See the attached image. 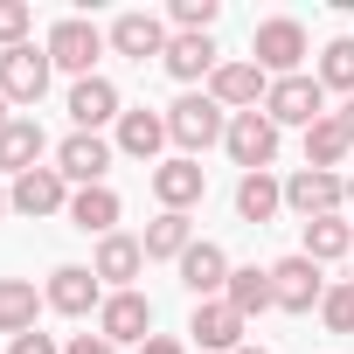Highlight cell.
Segmentation results:
<instances>
[{"label":"cell","instance_id":"obj_1","mask_svg":"<svg viewBox=\"0 0 354 354\" xmlns=\"http://www.w3.org/2000/svg\"><path fill=\"white\" fill-rule=\"evenodd\" d=\"M223 132H230V111H223L209 91H188V97H174V104H167V139L181 146L188 160H195V153H209Z\"/></svg>","mask_w":354,"mask_h":354},{"label":"cell","instance_id":"obj_2","mask_svg":"<svg viewBox=\"0 0 354 354\" xmlns=\"http://www.w3.org/2000/svg\"><path fill=\"white\" fill-rule=\"evenodd\" d=\"M104 42H111V35H104L97 21L70 15V21H56V28H49V42H42V49H49V63H56V70H70V77L84 84V77H97V56H104Z\"/></svg>","mask_w":354,"mask_h":354},{"label":"cell","instance_id":"obj_3","mask_svg":"<svg viewBox=\"0 0 354 354\" xmlns=\"http://www.w3.org/2000/svg\"><path fill=\"white\" fill-rule=\"evenodd\" d=\"M250 63L278 84V77H299V63H306V28L292 21V15H271V21H257V35H250Z\"/></svg>","mask_w":354,"mask_h":354},{"label":"cell","instance_id":"obj_4","mask_svg":"<svg viewBox=\"0 0 354 354\" xmlns=\"http://www.w3.org/2000/svg\"><path fill=\"white\" fill-rule=\"evenodd\" d=\"M264 118L271 125H299V132H313L319 118H326V91H319V77H278L271 84V97H264Z\"/></svg>","mask_w":354,"mask_h":354},{"label":"cell","instance_id":"obj_5","mask_svg":"<svg viewBox=\"0 0 354 354\" xmlns=\"http://www.w3.org/2000/svg\"><path fill=\"white\" fill-rule=\"evenodd\" d=\"M223 146H230V160H236L243 174H271V160H278V125H271L264 111H236L230 132H223Z\"/></svg>","mask_w":354,"mask_h":354},{"label":"cell","instance_id":"obj_6","mask_svg":"<svg viewBox=\"0 0 354 354\" xmlns=\"http://www.w3.org/2000/svg\"><path fill=\"white\" fill-rule=\"evenodd\" d=\"M42 299H49L63 319H91V313L104 306V278H97L91 264H56L49 285H42Z\"/></svg>","mask_w":354,"mask_h":354},{"label":"cell","instance_id":"obj_7","mask_svg":"<svg viewBox=\"0 0 354 354\" xmlns=\"http://www.w3.org/2000/svg\"><path fill=\"white\" fill-rule=\"evenodd\" d=\"M97 333H104L111 347H139V340H153V299H146V292H104V306H97Z\"/></svg>","mask_w":354,"mask_h":354},{"label":"cell","instance_id":"obj_8","mask_svg":"<svg viewBox=\"0 0 354 354\" xmlns=\"http://www.w3.org/2000/svg\"><path fill=\"white\" fill-rule=\"evenodd\" d=\"M340 202H347V174L299 167L292 181H285V209H292V216H306V223H319V216H340Z\"/></svg>","mask_w":354,"mask_h":354},{"label":"cell","instance_id":"obj_9","mask_svg":"<svg viewBox=\"0 0 354 354\" xmlns=\"http://www.w3.org/2000/svg\"><path fill=\"white\" fill-rule=\"evenodd\" d=\"M49 49H35V42H21V49H0V91H8V104H42V91H49Z\"/></svg>","mask_w":354,"mask_h":354},{"label":"cell","instance_id":"obj_10","mask_svg":"<svg viewBox=\"0 0 354 354\" xmlns=\"http://www.w3.org/2000/svg\"><path fill=\"white\" fill-rule=\"evenodd\" d=\"M153 195H160V209L188 216V209H195V202L209 195V167H202V160H188V153L160 160V167H153Z\"/></svg>","mask_w":354,"mask_h":354},{"label":"cell","instance_id":"obj_11","mask_svg":"<svg viewBox=\"0 0 354 354\" xmlns=\"http://www.w3.org/2000/svg\"><path fill=\"white\" fill-rule=\"evenodd\" d=\"M104 167H111V139L104 132H70L56 146V174L70 188H104Z\"/></svg>","mask_w":354,"mask_h":354},{"label":"cell","instance_id":"obj_12","mask_svg":"<svg viewBox=\"0 0 354 354\" xmlns=\"http://www.w3.org/2000/svg\"><path fill=\"white\" fill-rule=\"evenodd\" d=\"M209 97H216L230 118H236V111H264V97H271V77H264V70L243 56V63H223V70L209 77Z\"/></svg>","mask_w":354,"mask_h":354},{"label":"cell","instance_id":"obj_13","mask_svg":"<svg viewBox=\"0 0 354 354\" xmlns=\"http://www.w3.org/2000/svg\"><path fill=\"white\" fill-rule=\"evenodd\" d=\"M271 292H278V313H313V306L326 299V278H319V264L299 250V257H278V264H271Z\"/></svg>","mask_w":354,"mask_h":354},{"label":"cell","instance_id":"obj_14","mask_svg":"<svg viewBox=\"0 0 354 354\" xmlns=\"http://www.w3.org/2000/svg\"><path fill=\"white\" fill-rule=\"evenodd\" d=\"M70 195H77V188L63 181L56 167H35V174H21V181L8 188L15 216H35V223H42V216H63V209H70Z\"/></svg>","mask_w":354,"mask_h":354},{"label":"cell","instance_id":"obj_15","mask_svg":"<svg viewBox=\"0 0 354 354\" xmlns=\"http://www.w3.org/2000/svg\"><path fill=\"white\" fill-rule=\"evenodd\" d=\"M91 271H97L111 292H132V278L146 271V243H139V236H125V230H111V236H97V257H91Z\"/></svg>","mask_w":354,"mask_h":354},{"label":"cell","instance_id":"obj_16","mask_svg":"<svg viewBox=\"0 0 354 354\" xmlns=\"http://www.w3.org/2000/svg\"><path fill=\"white\" fill-rule=\"evenodd\" d=\"M230 271H236V264H230L223 243H188V257H181V285L195 292V306H202V299H223V292H230Z\"/></svg>","mask_w":354,"mask_h":354},{"label":"cell","instance_id":"obj_17","mask_svg":"<svg viewBox=\"0 0 354 354\" xmlns=\"http://www.w3.org/2000/svg\"><path fill=\"white\" fill-rule=\"evenodd\" d=\"M70 118H77V132L118 125V118H125V104H118V84H111V77H84V84H70Z\"/></svg>","mask_w":354,"mask_h":354},{"label":"cell","instance_id":"obj_18","mask_svg":"<svg viewBox=\"0 0 354 354\" xmlns=\"http://www.w3.org/2000/svg\"><path fill=\"white\" fill-rule=\"evenodd\" d=\"M42 153H49V132H42V118H15V125H0V174H35L42 167Z\"/></svg>","mask_w":354,"mask_h":354},{"label":"cell","instance_id":"obj_19","mask_svg":"<svg viewBox=\"0 0 354 354\" xmlns=\"http://www.w3.org/2000/svg\"><path fill=\"white\" fill-rule=\"evenodd\" d=\"M243 326H250V319H243L230 299H202V306H195V319H188V333H195L202 347H223V354H236V347H243Z\"/></svg>","mask_w":354,"mask_h":354},{"label":"cell","instance_id":"obj_20","mask_svg":"<svg viewBox=\"0 0 354 354\" xmlns=\"http://www.w3.org/2000/svg\"><path fill=\"white\" fill-rule=\"evenodd\" d=\"M167 42H174V35H167V21H160V15H118V21H111V49H118V56H132V63L167 56Z\"/></svg>","mask_w":354,"mask_h":354},{"label":"cell","instance_id":"obj_21","mask_svg":"<svg viewBox=\"0 0 354 354\" xmlns=\"http://www.w3.org/2000/svg\"><path fill=\"white\" fill-rule=\"evenodd\" d=\"M160 70H167V77H181V84H202V77H216V70H223V56H216V42H209V35H174V42H167V56H160Z\"/></svg>","mask_w":354,"mask_h":354},{"label":"cell","instance_id":"obj_22","mask_svg":"<svg viewBox=\"0 0 354 354\" xmlns=\"http://www.w3.org/2000/svg\"><path fill=\"white\" fill-rule=\"evenodd\" d=\"M49 299L28 285V278H0V333L8 340H21V333H35V313H42Z\"/></svg>","mask_w":354,"mask_h":354},{"label":"cell","instance_id":"obj_23","mask_svg":"<svg viewBox=\"0 0 354 354\" xmlns=\"http://www.w3.org/2000/svg\"><path fill=\"white\" fill-rule=\"evenodd\" d=\"M111 146H118V153H132V160H153V153L167 146V111H146V104H139V111H125Z\"/></svg>","mask_w":354,"mask_h":354},{"label":"cell","instance_id":"obj_24","mask_svg":"<svg viewBox=\"0 0 354 354\" xmlns=\"http://www.w3.org/2000/svg\"><path fill=\"white\" fill-rule=\"evenodd\" d=\"M118 216H125V202H118L111 188H77V195H70V223H77L84 236H111Z\"/></svg>","mask_w":354,"mask_h":354},{"label":"cell","instance_id":"obj_25","mask_svg":"<svg viewBox=\"0 0 354 354\" xmlns=\"http://www.w3.org/2000/svg\"><path fill=\"white\" fill-rule=\"evenodd\" d=\"M223 299H230V306H236L243 319L271 313V306H278V292H271V264H264V271H257V264H236V271H230V292H223Z\"/></svg>","mask_w":354,"mask_h":354},{"label":"cell","instance_id":"obj_26","mask_svg":"<svg viewBox=\"0 0 354 354\" xmlns=\"http://www.w3.org/2000/svg\"><path fill=\"white\" fill-rule=\"evenodd\" d=\"M285 209V181H271V174H243L236 181V216L243 223H271Z\"/></svg>","mask_w":354,"mask_h":354},{"label":"cell","instance_id":"obj_27","mask_svg":"<svg viewBox=\"0 0 354 354\" xmlns=\"http://www.w3.org/2000/svg\"><path fill=\"white\" fill-rule=\"evenodd\" d=\"M347 153H354V139H347V125H340V118L326 111V118H319V125L306 132V167H319V174H333V167H340Z\"/></svg>","mask_w":354,"mask_h":354},{"label":"cell","instance_id":"obj_28","mask_svg":"<svg viewBox=\"0 0 354 354\" xmlns=\"http://www.w3.org/2000/svg\"><path fill=\"white\" fill-rule=\"evenodd\" d=\"M146 257H174V264H181L188 257V243H195V230H188V216H174V209H160L153 223H146Z\"/></svg>","mask_w":354,"mask_h":354},{"label":"cell","instance_id":"obj_29","mask_svg":"<svg viewBox=\"0 0 354 354\" xmlns=\"http://www.w3.org/2000/svg\"><path fill=\"white\" fill-rule=\"evenodd\" d=\"M347 250H354V223H340V216L306 223V257H313V264H333V257H347Z\"/></svg>","mask_w":354,"mask_h":354},{"label":"cell","instance_id":"obj_30","mask_svg":"<svg viewBox=\"0 0 354 354\" xmlns=\"http://www.w3.org/2000/svg\"><path fill=\"white\" fill-rule=\"evenodd\" d=\"M319 91H347L354 97V35H333L326 49H319Z\"/></svg>","mask_w":354,"mask_h":354},{"label":"cell","instance_id":"obj_31","mask_svg":"<svg viewBox=\"0 0 354 354\" xmlns=\"http://www.w3.org/2000/svg\"><path fill=\"white\" fill-rule=\"evenodd\" d=\"M28 21H35L28 0H0V49H21L28 42Z\"/></svg>","mask_w":354,"mask_h":354},{"label":"cell","instance_id":"obj_32","mask_svg":"<svg viewBox=\"0 0 354 354\" xmlns=\"http://www.w3.org/2000/svg\"><path fill=\"white\" fill-rule=\"evenodd\" d=\"M319 319H326L333 333H354V285H326V299H319Z\"/></svg>","mask_w":354,"mask_h":354},{"label":"cell","instance_id":"obj_33","mask_svg":"<svg viewBox=\"0 0 354 354\" xmlns=\"http://www.w3.org/2000/svg\"><path fill=\"white\" fill-rule=\"evenodd\" d=\"M63 354H118V347H111L104 333H70V347H63Z\"/></svg>","mask_w":354,"mask_h":354},{"label":"cell","instance_id":"obj_34","mask_svg":"<svg viewBox=\"0 0 354 354\" xmlns=\"http://www.w3.org/2000/svg\"><path fill=\"white\" fill-rule=\"evenodd\" d=\"M8 354H63L49 333H21V340H8Z\"/></svg>","mask_w":354,"mask_h":354},{"label":"cell","instance_id":"obj_35","mask_svg":"<svg viewBox=\"0 0 354 354\" xmlns=\"http://www.w3.org/2000/svg\"><path fill=\"white\" fill-rule=\"evenodd\" d=\"M139 354H181V340H167V333H153V340H139Z\"/></svg>","mask_w":354,"mask_h":354},{"label":"cell","instance_id":"obj_36","mask_svg":"<svg viewBox=\"0 0 354 354\" xmlns=\"http://www.w3.org/2000/svg\"><path fill=\"white\" fill-rule=\"evenodd\" d=\"M333 118H340V125H347V139H354V97H347V104H340Z\"/></svg>","mask_w":354,"mask_h":354},{"label":"cell","instance_id":"obj_37","mask_svg":"<svg viewBox=\"0 0 354 354\" xmlns=\"http://www.w3.org/2000/svg\"><path fill=\"white\" fill-rule=\"evenodd\" d=\"M0 125H15V118H8V91H0Z\"/></svg>","mask_w":354,"mask_h":354},{"label":"cell","instance_id":"obj_38","mask_svg":"<svg viewBox=\"0 0 354 354\" xmlns=\"http://www.w3.org/2000/svg\"><path fill=\"white\" fill-rule=\"evenodd\" d=\"M8 209H15V202H8V188H0V216H8Z\"/></svg>","mask_w":354,"mask_h":354},{"label":"cell","instance_id":"obj_39","mask_svg":"<svg viewBox=\"0 0 354 354\" xmlns=\"http://www.w3.org/2000/svg\"><path fill=\"white\" fill-rule=\"evenodd\" d=\"M236 354H271V347H236Z\"/></svg>","mask_w":354,"mask_h":354},{"label":"cell","instance_id":"obj_40","mask_svg":"<svg viewBox=\"0 0 354 354\" xmlns=\"http://www.w3.org/2000/svg\"><path fill=\"white\" fill-rule=\"evenodd\" d=\"M347 202H354V174H347Z\"/></svg>","mask_w":354,"mask_h":354}]
</instances>
